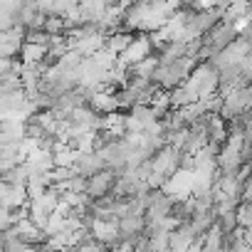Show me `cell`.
Listing matches in <instances>:
<instances>
[{"instance_id":"obj_1","label":"cell","mask_w":252,"mask_h":252,"mask_svg":"<svg viewBox=\"0 0 252 252\" xmlns=\"http://www.w3.org/2000/svg\"><path fill=\"white\" fill-rule=\"evenodd\" d=\"M240 28L242 25H235V23H225V20H220L205 37H203V45L205 47H210L215 55H220L222 50H227L237 37H240Z\"/></svg>"},{"instance_id":"obj_2","label":"cell","mask_w":252,"mask_h":252,"mask_svg":"<svg viewBox=\"0 0 252 252\" xmlns=\"http://www.w3.org/2000/svg\"><path fill=\"white\" fill-rule=\"evenodd\" d=\"M116 183H119V173L111 171V168H106V171H101V173H96V176L89 178V183H87V195H89L94 203H96V200H104V198L114 195Z\"/></svg>"},{"instance_id":"obj_3","label":"cell","mask_w":252,"mask_h":252,"mask_svg":"<svg viewBox=\"0 0 252 252\" xmlns=\"http://www.w3.org/2000/svg\"><path fill=\"white\" fill-rule=\"evenodd\" d=\"M151 55H156L151 37H149V35H136V40L131 42V47L126 50L119 60H121V64H126V67H136V64H141L144 60H149Z\"/></svg>"},{"instance_id":"obj_4","label":"cell","mask_w":252,"mask_h":252,"mask_svg":"<svg viewBox=\"0 0 252 252\" xmlns=\"http://www.w3.org/2000/svg\"><path fill=\"white\" fill-rule=\"evenodd\" d=\"M3 208L8 210H23L30 205V195H28V186H10L3 183Z\"/></svg>"},{"instance_id":"obj_5","label":"cell","mask_w":252,"mask_h":252,"mask_svg":"<svg viewBox=\"0 0 252 252\" xmlns=\"http://www.w3.org/2000/svg\"><path fill=\"white\" fill-rule=\"evenodd\" d=\"M101 171H106V161L101 158V154L79 156V161L74 163V173L77 176H84V178H92V176H96Z\"/></svg>"},{"instance_id":"obj_6","label":"cell","mask_w":252,"mask_h":252,"mask_svg":"<svg viewBox=\"0 0 252 252\" xmlns=\"http://www.w3.org/2000/svg\"><path fill=\"white\" fill-rule=\"evenodd\" d=\"M134 40H136V35H134V32L119 30V32H114V35H109V37H106V50L121 57L126 50L131 47V42H134Z\"/></svg>"},{"instance_id":"obj_7","label":"cell","mask_w":252,"mask_h":252,"mask_svg":"<svg viewBox=\"0 0 252 252\" xmlns=\"http://www.w3.org/2000/svg\"><path fill=\"white\" fill-rule=\"evenodd\" d=\"M47 57H50V47L30 45V42H25V47L20 52V62L23 64H42V62H47Z\"/></svg>"},{"instance_id":"obj_8","label":"cell","mask_w":252,"mask_h":252,"mask_svg":"<svg viewBox=\"0 0 252 252\" xmlns=\"http://www.w3.org/2000/svg\"><path fill=\"white\" fill-rule=\"evenodd\" d=\"M237 222L242 230L252 227V205H240L237 208Z\"/></svg>"}]
</instances>
